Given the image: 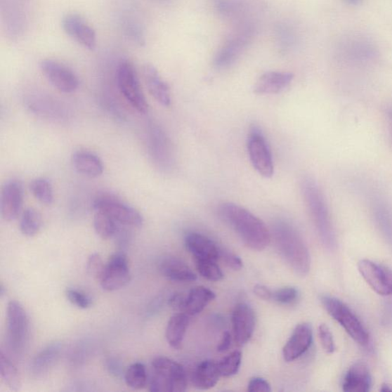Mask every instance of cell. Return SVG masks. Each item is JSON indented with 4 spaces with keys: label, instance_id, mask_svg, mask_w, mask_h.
<instances>
[{
    "label": "cell",
    "instance_id": "e0dca14e",
    "mask_svg": "<svg viewBox=\"0 0 392 392\" xmlns=\"http://www.w3.org/2000/svg\"><path fill=\"white\" fill-rule=\"evenodd\" d=\"M233 327L235 339L242 346L251 339L255 328V313L251 306L241 303L236 305L233 313Z\"/></svg>",
    "mask_w": 392,
    "mask_h": 392
},
{
    "label": "cell",
    "instance_id": "d6986e66",
    "mask_svg": "<svg viewBox=\"0 0 392 392\" xmlns=\"http://www.w3.org/2000/svg\"><path fill=\"white\" fill-rule=\"evenodd\" d=\"M143 77L145 84L150 95L161 105L169 107L171 105V93L167 83L162 78L157 68L150 64L143 67Z\"/></svg>",
    "mask_w": 392,
    "mask_h": 392
},
{
    "label": "cell",
    "instance_id": "277c9868",
    "mask_svg": "<svg viewBox=\"0 0 392 392\" xmlns=\"http://www.w3.org/2000/svg\"><path fill=\"white\" fill-rule=\"evenodd\" d=\"M29 315L18 301L7 305L6 348L8 355L20 360L27 353L30 342Z\"/></svg>",
    "mask_w": 392,
    "mask_h": 392
},
{
    "label": "cell",
    "instance_id": "ab89813d",
    "mask_svg": "<svg viewBox=\"0 0 392 392\" xmlns=\"http://www.w3.org/2000/svg\"><path fill=\"white\" fill-rule=\"evenodd\" d=\"M219 259L223 260L227 266L235 270L242 269L243 266L242 261L240 257L223 247H220Z\"/></svg>",
    "mask_w": 392,
    "mask_h": 392
},
{
    "label": "cell",
    "instance_id": "4fadbf2b",
    "mask_svg": "<svg viewBox=\"0 0 392 392\" xmlns=\"http://www.w3.org/2000/svg\"><path fill=\"white\" fill-rule=\"evenodd\" d=\"M358 270L374 292L385 296L392 295V270L370 260L358 263Z\"/></svg>",
    "mask_w": 392,
    "mask_h": 392
},
{
    "label": "cell",
    "instance_id": "5bb4252c",
    "mask_svg": "<svg viewBox=\"0 0 392 392\" xmlns=\"http://www.w3.org/2000/svg\"><path fill=\"white\" fill-rule=\"evenodd\" d=\"M23 204V187L20 181L5 183L0 195V213L6 221H12L20 215Z\"/></svg>",
    "mask_w": 392,
    "mask_h": 392
},
{
    "label": "cell",
    "instance_id": "4dcf8cb0",
    "mask_svg": "<svg viewBox=\"0 0 392 392\" xmlns=\"http://www.w3.org/2000/svg\"><path fill=\"white\" fill-rule=\"evenodd\" d=\"M117 224V221L105 212L96 211L93 217V228L102 240H107L115 237L118 228Z\"/></svg>",
    "mask_w": 392,
    "mask_h": 392
},
{
    "label": "cell",
    "instance_id": "f1b7e54d",
    "mask_svg": "<svg viewBox=\"0 0 392 392\" xmlns=\"http://www.w3.org/2000/svg\"><path fill=\"white\" fill-rule=\"evenodd\" d=\"M42 226V217L35 209H25L21 216L20 228L22 234L27 237L36 236Z\"/></svg>",
    "mask_w": 392,
    "mask_h": 392
},
{
    "label": "cell",
    "instance_id": "7c38bea8",
    "mask_svg": "<svg viewBox=\"0 0 392 392\" xmlns=\"http://www.w3.org/2000/svg\"><path fill=\"white\" fill-rule=\"evenodd\" d=\"M40 70L48 81L58 91L70 93L79 89L78 77L61 63L53 59H45L40 63Z\"/></svg>",
    "mask_w": 392,
    "mask_h": 392
},
{
    "label": "cell",
    "instance_id": "4316f807",
    "mask_svg": "<svg viewBox=\"0 0 392 392\" xmlns=\"http://www.w3.org/2000/svg\"><path fill=\"white\" fill-rule=\"evenodd\" d=\"M189 325V315L185 313H176L169 319L166 329V338L170 346L175 349L182 347Z\"/></svg>",
    "mask_w": 392,
    "mask_h": 392
},
{
    "label": "cell",
    "instance_id": "2e32d148",
    "mask_svg": "<svg viewBox=\"0 0 392 392\" xmlns=\"http://www.w3.org/2000/svg\"><path fill=\"white\" fill-rule=\"evenodd\" d=\"M63 346L60 342L51 343L32 358L29 365V372L34 379L44 378L54 368L60 359Z\"/></svg>",
    "mask_w": 392,
    "mask_h": 392
},
{
    "label": "cell",
    "instance_id": "836d02e7",
    "mask_svg": "<svg viewBox=\"0 0 392 392\" xmlns=\"http://www.w3.org/2000/svg\"><path fill=\"white\" fill-rule=\"evenodd\" d=\"M195 266L200 274L211 281H218L223 278V271L217 264V261L210 259H195Z\"/></svg>",
    "mask_w": 392,
    "mask_h": 392
},
{
    "label": "cell",
    "instance_id": "bcb514c9",
    "mask_svg": "<svg viewBox=\"0 0 392 392\" xmlns=\"http://www.w3.org/2000/svg\"><path fill=\"white\" fill-rule=\"evenodd\" d=\"M185 296L180 294H174L169 298V304L175 310L181 311L184 302Z\"/></svg>",
    "mask_w": 392,
    "mask_h": 392
},
{
    "label": "cell",
    "instance_id": "ee69618b",
    "mask_svg": "<svg viewBox=\"0 0 392 392\" xmlns=\"http://www.w3.org/2000/svg\"><path fill=\"white\" fill-rule=\"evenodd\" d=\"M254 293L260 299L263 301H272L273 292L269 288L263 285H256L254 287Z\"/></svg>",
    "mask_w": 392,
    "mask_h": 392
},
{
    "label": "cell",
    "instance_id": "603a6c76",
    "mask_svg": "<svg viewBox=\"0 0 392 392\" xmlns=\"http://www.w3.org/2000/svg\"><path fill=\"white\" fill-rule=\"evenodd\" d=\"M72 165L79 174L89 178H98L104 172L100 159L89 151H76L72 157Z\"/></svg>",
    "mask_w": 392,
    "mask_h": 392
},
{
    "label": "cell",
    "instance_id": "ba28073f",
    "mask_svg": "<svg viewBox=\"0 0 392 392\" xmlns=\"http://www.w3.org/2000/svg\"><path fill=\"white\" fill-rule=\"evenodd\" d=\"M96 211L105 212L118 224L126 227L140 228L143 224V218L141 213L129 206V204L119 200L115 195H100L93 202Z\"/></svg>",
    "mask_w": 392,
    "mask_h": 392
},
{
    "label": "cell",
    "instance_id": "7dc6e473",
    "mask_svg": "<svg viewBox=\"0 0 392 392\" xmlns=\"http://www.w3.org/2000/svg\"><path fill=\"white\" fill-rule=\"evenodd\" d=\"M381 391H383V392H391V391H392V388H390L389 386L385 384V385H383V386H381Z\"/></svg>",
    "mask_w": 392,
    "mask_h": 392
},
{
    "label": "cell",
    "instance_id": "83f0119b",
    "mask_svg": "<svg viewBox=\"0 0 392 392\" xmlns=\"http://www.w3.org/2000/svg\"><path fill=\"white\" fill-rule=\"evenodd\" d=\"M0 376L8 388L18 391L21 389L22 381L18 370L6 354L0 353Z\"/></svg>",
    "mask_w": 392,
    "mask_h": 392
},
{
    "label": "cell",
    "instance_id": "5b68a950",
    "mask_svg": "<svg viewBox=\"0 0 392 392\" xmlns=\"http://www.w3.org/2000/svg\"><path fill=\"white\" fill-rule=\"evenodd\" d=\"M153 374L149 389L153 392H182L187 388L186 373L180 363L166 357H157L152 362Z\"/></svg>",
    "mask_w": 392,
    "mask_h": 392
},
{
    "label": "cell",
    "instance_id": "e575fe53",
    "mask_svg": "<svg viewBox=\"0 0 392 392\" xmlns=\"http://www.w3.org/2000/svg\"><path fill=\"white\" fill-rule=\"evenodd\" d=\"M65 295L68 301L79 309L86 310L92 306L91 297L79 289L68 288Z\"/></svg>",
    "mask_w": 392,
    "mask_h": 392
},
{
    "label": "cell",
    "instance_id": "b9f144b4",
    "mask_svg": "<svg viewBox=\"0 0 392 392\" xmlns=\"http://www.w3.org/2000/svg\"><path fill=\"white\" fill-rule=\"evenodd\" d=\"M248 391L249 392H270L271 388L268 381L266 379L254 377L249 383Z\"/></svg>",
    "mask_w": 392,
    "mask_h": 392
},
{
    "label": "cell",
    "instance_id": "8fae6325",
    "mask_svg": "<svg viewBox=\"0 0 392 392\" xmlns=\"http://www.w3.org/2000/svg\"><path fill=\"white\" fill-rule=\"evenodd\" d=\"M131 274L126 255L119 251L110 257L100 283L106 292H115L131 282Z\"/></svg>",
    "mask_w": 392,
    "mask_h": 392
},
{
    "label": "cell",
    "instance_id": "9a60e30c",
    "mask_svg": "<svg viewBox=\"0 0 392 392\" xmlns=\"http://www.w3.org/2000/svg\"><path fill=\"white\" fill-rule=\"evenodd\" d=\"M63 28L67 35L85 48L93 50L97 37L95 30L80 15L71 13L63 20Z\"/></svg>",
    "mask_w": 392,
    "mask_h": 392
},
{
    "label": "cell",
    "instance_id": "ffe728a7",
    "mask_svg": "<svg viewBox=\"0 0 392 392\" xmlns=\"http://www.w3.org/2000/svg\"><path fill=\"white\" fill-rule=\"evenodd\" d=\"M294 74L285 72H268L263 74L254 84V92L259 96L276 95L292 84Z\"/></svg>",
    "mask_w": 392,
    "mask_h": 392
},
{
    "label": "cell",
    "instance_id": "681fc988",
    "mask_svg": "<svg viewBox=\"0 0 392 392\" xmlns=\"http://www.w3.org/2000/svg\"><path fill=\"white\" fill-rule=\"evenodd\" d=\"M6 293L5 287L4 286L3 284H1V286H0V296L3 297Z\"/></svg>",
    "mask_w": 392,
    "mask_h": 392
},
{
    "label": "cell",
    "instance_id": "c3c4849f",
    "mask_svg": "<svg viewBox=\"0 0 392 392\" xmlns=\"http://www.w3.org/2000/svg\"><path fill=\"white\" fill-rule=\"evenodd\" d=\"M388 119H389L390 127H391V133H392V107L391 109H389V110H388Z\"/></svg>",
    "mask_w": 392,
    "mask_h": 392
},
{
    "label": "cell",
    "instance_id": "ac0fdd59",
    "mask_svg": "<svg viewBox=\"0 0 392 392\" xmlns=\"http://www.w3.org/2000/svg\"><path fill=\"white\" fill-rule=\"evenodd\" d=\"M313 342V329L310 323L298 325L283 348L286 362H293L308 351Z\"/></svg>",
    "mask_w": 392,
    "mask_h": 392
},
{
    "label": "cell",
    "instance_id": "f6af8a7d",
    "mask_svg": "<svg viewBox=\"0 0 392 392\" xmlns=\"http://www.w3.org/2000/svg\"><path fill=\"white\" fill-rule=\"evenodd\" d=\"M232 344V336L228 331L225 332L223 338L220 341V344L217 348V351L219 353H223L228 351Z\"/></svg>",
    "mask_w": 392,
    "mask_h": 392
},
{
    "label": "cell",
    "instance_id": "9c48e42d",
    "mask_svg": "<svg viewBox=\"0 0 392 392\" xmlns=\"http://www.w3.org/2000/svg\"><path fill=\"white\" fill-rule=\"evenodd\" d=\"M247 147L255 170L264 178L272 177L275 174L274 160L266 136L259 126L251 127Z\"/></svg>",
    "mask_w": 392,
    "mask_h": 392
},
{
    "label": "cell",
    "instance_id": "52a82bcc",
    "mask_svg": "<svg viewBox=\"0 0 392 392\" xmlns=\"http://www.w3.org/2000/svg\"><path fill=\"white\" fill-rule=\"evenodd\" d=\"M119 90L131 105L141 114L148 112V104L141 88L138 73L129 61L118 65L116 74Z\"/></svg>",
    "mask_w": 392,
    "mask_h": 392
},
{
    "label": "cell",
    "instance_id": "3957f363",
    "mask_svg": "<svg viewBox=\"0 0 392 392\" xmlns=\"http://www.w3.org/2000/svg\"><path fill=\"white\" fill-rule=\"evenodd\" d=\"M301 192L321 242L327 248L332 249L335 246V234L325 195L318 183L311 177L303 178Z\"/></svg>",
    "mask_w": 392,
    "mask_h": 392
},
{
    "label": "cell",
    "instance_id": "d6a6232c",
    "mask_svg": "<svg viewBox=\"0 0 392 392\" xmlns=\"http://www.w3.org/2000/svg\"><path fill=\"white\" fill-rule=\"evenodd\" d=\"M242 359V353L234 351L217 362L221 377H230L234 376L240 369Z\"/></svg>",
    "mask_w": 392,
    "mask_h": 392
},
{
    "label": "cell",
    "instance_id": "d590c367",
    "mask_svg": "<svg viewBox=\"0 0 392 392\" xmlns=\"http://www.w3.org/2000/svg\"><path fill=\"white\" fill-rule=\"evenodd\" d=\"M299 293L296 288L292 287H286L273 292L272 301L280 304L289 305L295 303Z\"/></svg>",
    "mask_w": 392,
    "mask_h": 392
},
{
    "label": "cell",
    "instance_id": "44dd1931",
    "mask_svg": "<svg viewBox=\"0 0 392 392\" xmlns=\"http://www.w3.org/2000/svg\"><path fill=\"white\" fill-rule=\"evenodd\" d=\"M186 249L192 254L194 259H210L218 261L220 257V246L207 236L192 233L186 235Z\"/></svg>",
    "mask_w": 392,
    "mask_h": 392
},
{
    "label": "cell",
    "instance_id": "484cf974",
    "mask_svg": "<svg viewBox=\"0 0 392 392\" xmlns=\"http://www.w3.org/2000/svg\"><path fill=\"white\" fill-rule=\"evenodd\" d=\"M220 377L218 363L206 360L201 362L195 370L192 382L195 388L208 390L217 384Z\"/></svg>",
    "mask_w": 392,
    "mask_h": 392
},
{
    "label": "cell",
    "instance_id": "f546056e",
    "mask_svg": "<svg viewBox=\"0 0 392 392\" xmlns=\"http://www.w3.org/2000/svg\"><path fill=\"white\" fill-rule=\"evenodd\" d=\"M126 384L133 390H141L147 386L148 382L146 367L143 363L132 364L124 373Z\"/></svg>",
    "mask_w": 392,
    "mask_h": 392
},
{
    "label": "cell",
    "instance_id": "30bf717a",
    "mask_svg": "<svg viewBox=\"0 0 392 392\" xmlns=\"http://www.w3.org/2000/svg\"><path fill=\"white\" fill-rule=\"evenodd\" d=\"M254 29L251 25H243L230 37L215 55L213 64L218 70L233 65L248 47L252 40Z\"/></svg>",
    "mask_w": 392,
    "mask_h": 392
},
{
    "label": "cell",
    "instance_id": "6da1fadb",
    "mask_svg": "<svg viewBox=\"0 0 392 392\" xmlns=\"http://www.w3.org/2000/svg\"><path fill=\"white\" fill-rule=\"evenodd\" d=\"M218 215L246 246L252 250L266 249L271 240L269 229L251 211L233 202H225L218 207Z\"/></svg>",
    "mask_w": 392,
    "mask_h": 392
},
{
    "label": "cell",
    "instance_id": "60d3db41",
    "mask_svg": "<svg viewBox=\"0 0 392 392\" xmlns=\"http://www.w3.org/2000/svg\"><path fill=\"white\" fill-rule=\"evenodd\" d=\"M106 369L110 374H112V377L120 379L124 373V365L122 363L121 360H119L117 358L115 357H110L106 360L105 362Z\"/></svg>",
    "mask_w": 392,
    "mask_h": 392
},
{
    "label": "cell",
    "instance_id": "1f68e13d",
    "mask_svg": "<svg viewBox=\"0 0 392 392\" xmlns=\"http://www.w3.org/2000/svg\"><path fill=\"white\" fill-rule=\"evenodd\" d=\"M30 189L39 202L46 206H50L54 202V192L52 184L45 178H37L33 180L30 185Z\"/></svg>",
    "mask_w": 392,
    "mask_h": 392
},
{
    "label": "cell",
    "instance_id": "f35d334b",
    "mask_svg": "<svg viewBox=\"0 0 392 392\" xmlns=\"http://www.w3.org/2000/svg\"><path fill=\"white\" fill-rule=\"evenodd\" d=\"M318 334L321 345L327 353H332L335 351L336 346L334 337L329 328L326 325H320L318 328Z\"/></svg>",
    "mask_w": 392,
    "mask_h": 392
},
{
    "label": "cell",
    "instance_id": "7402d4cb",
    "mask_svg": "<svg viewBox=\"0 0 392 392\" xmlns=\"http://www.w3.org/2000/svg\"><path fill=\"white\" fill-rule=\"evenodd\" d=\"M372 376L367 364L355 362L346 374L343 390L346 392H367L372 387Z\"/></svg>",
    "mask_w": 392,
    "mask_h": 392
},
{
    "label": "cell",
    "instance_id": "8d00e7d4",
    "mask_svg": "<svg viewBox=\"0 0 392 392\" xmlns=\"http://www.w3.org/2000/svg\"><path fill=\"white\" fill-rule=\"evenodd\" d=\"M106 264L98 253L90 255L87 261V271L93 279L100 281L104 275Z\"/></svg>",
    "mask_w": 392,
    "mask_h": 392
},
{
    "label": "cell",
    "instance_id": "7a4b0ae2",
    "mask_svg": "<svg viewBox=\"0 0 392 392\" xmlns=\"http://www.w3.org/2000/svg\"><path fill=\"white\" fill-rule=\"evenodd\" d=\"M277 248L281 256L296 274L305 276L311 269V255L302 236L288 221L278 220L273 227Z\"/></svg>",
    "mask_w": 392,
    "mask_h": 392
},
{
    "label": "cell",
    "instance_id": "cb8c5ba5",
    "mask_svg": "<svg viewBox=\"0 0 392 392\" xmlns=\"http://www.w3.org/2000/svg\"><path fill=\"white\" fill-rule=\"evenodd\" d=\"M159 268L162 275L178 282H188L197 278L185 263L174 257H166L162 260Z\"/></svg>",
    "mask_w": 392,
    "mask_h": 392
},
{
    "label": "cell",
    "instance_id": "7bdbcfd3",
    "mask_svg": "<svg viewBox=\"0 0 392 392\" xmlns=\"http://www.w3.org/2000/svg\"><path fill=\"white\" fill-rule=\"evenodd\" d=\"M116 237V244L121 249H125L129 246L131 240L130 232L126 228H122L118 226L117 231L115 235Z\"/></svg>",
    "mask_w": 392,
    "mask_h": 392
},
{
    "label": "cell",
    "instance_id": "d4e9b609",
    "mask_svg": "<svg viewBox=\"0 0 392 392\" xmlns=\"http://www.w3.org/2000/svg\"><path fill=\"white\" fill-rule=\"evenodd\" d=\"M215 298L216 294L211 289L204 287H195L187 296H185L181 311L189 316H195L207 308Z\"/></svg>",
    "mask_w": 392,
    "mask_h": 392
},
{
    "label": "cell",
    "instance_id": "8992f818",
    "mask_svg": "<svg viewBox=\"0 0 392 392\" xmlns=\"http://www.w3.org/2000/svg\"><path fill=\"white\" fill-rule=\"evenodd\" d=\"M320 301L330 316L339 323L357 344L363 346L369 344V332L360 318L346 303L330 296H322Z\"/></svg>",
    "mask_w": 392,
    "mask_h": 392
},
{
    "label": "cell",
    "instance_id": "74e56055",
    "mask_svg": "<svg viewBox=\"0 0 392 392\" xmlns=\"http://www.w3.org/2000/svg\"><path fill=\"white\" fill-rule=\"evenodd\" d=\"M219 13L233 16L240 11L241 4L237 0H213Z\"/></svg>",
    "mask_w": 392,
    "mask_h": 392
},
{
    "label": "cell",
    "instance_id": "f907efd6",
    "mask_svg": "<svg viewBox=\"0 0 392 392\" xmlns=\"http://www.w3.org/2000/svg\"><path fill=\"white\" fill-rule=\"evenodd\" d=\"M346 1L351 4L357 5L361 2V0H346Z\"/></svg>",
    "mask_w": 392,
    "mask_h": 392
}]
</instances>
